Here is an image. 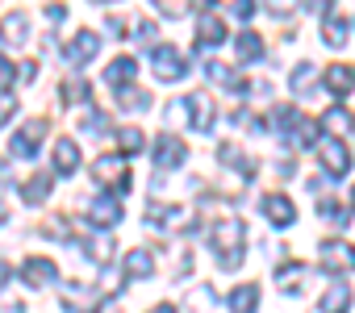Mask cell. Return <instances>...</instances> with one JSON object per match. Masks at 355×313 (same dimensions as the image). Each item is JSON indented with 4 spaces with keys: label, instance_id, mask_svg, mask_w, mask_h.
Here are the masks:
<instances>
[{
    "label": "cell",
    "instance_id": "obj_34",
    "mask_svg": "<svg viewBox=\"0 0 355 313\" xmlns=\"http://www.w3.org/2000/svg\"><path fill=\"white\" fill-rule=\"evenodd\" d=\"M117 142H121V154H138L146 138H142V129H138V125H125V129L117 134Z\"/></svg>",
    "mask_w": 355,
    "mask_h": 313
},
{
    "label": "cell",
    "instance_id": "obj_39",
    "mask_svg": "<svg viewBox=\"0 0 355 313\" xmlns=\"http://www.w3.org/2000/svg\"><path fill=\"white\" fill-rule=\"evenodd\" d=\"M268 9H272L276 17H288V13H297V9H301V0H268Z\"/></svg>",
    "mask_w": 355,
    "mask_h": 313
},
{
    "label": "cell",
    "instance_id": "obj_6",
    "mask_svg": "<svg viewBox=\"0 0 355 313\" xmlns=\"http://www.w3.org/2000/svg\"><path fill=\"white\" fill-rule=\"evenodd\" d=\"M318 259H322L326 271H355V247L343 242V238H326L322 251H318Z\"/></svg>",
    "mask_w": 355,
    "mask_h": 313
},
{
    "label": "cell",
    "instance_id": "obj_31",
    "mask_svg": "<svg viewBox=\"0 0 355 313\" xmlns=\"http://www.w3.org/2000/svg\"><path fill=\"white\" fill-rule=\"evenodd\" d=\"M301 280H305V263H297V259H293V263H284V267H280V276H276V284H280L284 292H288V288H301Z\"/></svg>",
    "mask_w": 355,
    "mask_h": 313
},
{
    "label": "cell",
    "instance_id": "obj_2",
    "mask_svg": "<svg viewBox=\"0 0 355 313\" xmlns=\"http://www.w3.org/2000/svg\"><path fill=\"white\" fill-rule=\"evenodd\" d=\"M92 180H101L109 193H130V184H134V176H130V168H125V154H101V159L92 163Z\"/></svg>",
    "mask_w": 355,
    "mask_h": 313
},
{
    "label": "cell",
    "instance_id": "obj_41",
    "mask_svg": "<svg viewBox=\"0 0 355 313\" xmlns=\"http://www.w3.org/2000/svg\"><path fill=\"white\" fill-rule=\"evenodd\" d=\"M239 21H251L255 17V0H234V9H230Z\"/></svg>",
    "mask_w": 355,
    "mask_h": 313
},
{
    "label": "cell",
    "instance_id": "obj_22",
    "mask_svg": "<svg viewBox=\"0 0 355 313\" xmlns=\"http://www.w3.org/2000/svg\"><path fill=\"white\" fill-rule=\"evenodd\" d=\"M301 121H305V117H301L293 105H276V109H272V125L280 129V138H284V142L297 134V125H301Z\"/></svg>",
    "mask_w": 355,
    "mask_h": 313
},
{
    "label": "cell",
    "instance_id": "obj_5",
    "mask_svg": "<svg viewBox=\"0 0 355 313\" xmlns=\"http://www.w3.org/2000/svg\"><path fill=\"white\" fill-rule=\"evenodd\" d=\"M150 226H163V230H197V213L180 209V205H150Z\"/></svg>",
    "mask_w": 355,
    "mask_h": 313
},
{
    "label": "cell",
    "instance_id": "obj_27",
    "mask_svg": "<svg viewBox=\"0 0 355 313\" xmlns=\"http://www.w3.org/2000/svg\"><path fill=\"white\" fill-rule=\"evenodd\" d=\"M234 51H239V59H243V63H255V59L263 55V42H259V34H255V30H243V34H239V42H234Z\"/></svg>",
    "mask_w": 355,
    "mask_h": 313
},
{
    "label": "cell",
    "instance_id": "obj_28",
    "mask_svg": "<svg viewBox=\"0 0 355 313\" xmlns=\"http://www.w3.org/2000/svg\"><path fill=\"white\" fill-rule=\"evenodd\" d=\"M117 105H121L125 113H142V109L150 105V96H146L142 88H134V84H125V88H117Z\"/></svg>",
    "mask_w": 355,
    "mask_h": 313
},
{
    "label": "cell",
    "instance_id": "obj_35",
    "mask_svg": "<svg viewBox=\"0 0 355 313\" xmlns=\"http://www.w3.org/2000/svg\"><path fill=\"white\" fill-rule=\"evenodd\" d=\"M80 125H84V134H109V117L96 113V109H88V117H84Z\"/></svg>",
    "mask_w": 355,
    "mask_h": 313
},
{
    "label": "cell",
    "instance_id": "obj_32",
    "mask_svg": "<svg viewBox=\"0 0 355 313\" xmlns=\"http://www.w3.org/2000/svg\"><path fill=\"white\" fill-rule=\"evenodd\" d=\"M313 75H318V67H313V63H297V71H293L288 88H293V92H309V88H313Z\"/></svg>",
    "mask_w": 355,
    "mask_h": 313
},
{
    "label": "cell",
    "instance_id": "obj_45",
    "mask_svg": "<svg viewBox=\"0 0 355 313\" xmlns=\"http://www.w3.org/2000/svg\"><path fill=\"white\" fill-rule=\"evenodd\" d=\"M17 75H21V80H34V75H38V63H26V67H21Z\"/></svg>",
    "mask_w": 355,
    "mask_h": 313
},
{
    "label": "cell",
    "instance_id": "obj_13",
    "mask_svg": "<svg viewBox=\"0 0 355 313\" xmlns=\"http://www.w3.org/2000/svg\"><path fill=\"white\" fill-rule=\"evenodd\" d=\"M21 280H30V284H38V288H42V284H55V280H59V263L34 255V259L21 263Z\"/></svg>",
    "mask_w": 355,
    "mask_h": 313
},
{
    "label": "cell",
    "instance_id": "obj_3",
    "mask_svg": "<svg viewBox=\"0 0 355 313\" xmlns=\"http://www.w3.org/2000/svg\"><path fill=\"white\" fill-rule=\"evenodd\" d=\"M150 67H155V80L159 84H175V80H184V71H189V59L175 51V46H150Z\"/></svg>",
    "mask_w": 355,
    "mask_h": 313
},
{
    "label": "cell",
    "instance_id": "obj_40",
    "mask_svg": "<svg viewBox=\"0 0 355 313\" xmlns=\"http://www.w3.org/2000/svg\"><path fill=\"white\" fill-rule=\"evenodd\" d=\"M13 113H17V96L13 92H0V125H5Z\"/></svg>",
    "mask_w": 355,
    "mask_h": 313
},
{
    "label": "cell",
    "instance_id": "obj_23",
    "mask_svg": "<svg viewBox=\"0 0 355 313\" xmlns=\"http://www.w3.org/2000/svg\"><path fill=\"white\" fill-rule=\"evenodd\" d=\"M63 305H67V313H92L96 309V296L84 292L80 284H63Z\"/></svg>",
    "mask_w": 355,
    "mask_h": 313
},
{
    "label": "cell",
    "instance_id": "obj_7",
    "mask_svg": "<svg viewBox=\"0 0 355 313\" xmlns=\"http://www.w3.org/2000/svg\"><path fill=\"white\" fill-rule=\"evenodd\" d=\"M189 159V146L175 138V134H163L155 142V172H171V168H180Z\"/></svg>",
    "mask_w": 355,
    "mask_h": 313
},
{
    "label": "cell",
    "instance_id": "obj_4",
    "mask_svg": "<svg viewBox=\"0 0 355 313\" xmlns=\"http://www.w3.org/2000/svg\"><path fill=\"white\" fill-rule=\"evenodd\" d=\"M46 117H30L17 134H13V142H9V154H13V159H34V154H38V142L46 138Z\"/></svg>",
    "mask_w": 355,
    "mask_h": 313
},
{
    "label": "cell",
    "instance_id": "obj_47",
    "mask_svg": "<svg viewBox=\"0 0 355 313\" xmlns=\"http://www.w3.org/2000/svg\"><path fill=\"white\" fill-rule=\"evenodd\" d=\"M150 313H175V305H155Z\"/></svg>",
    "mask_w": 355,
    "mask_h": 313
},
{
    "label": "cell",
    "instance_id": "obj_12",
    "mask_svg": "<svg viewBox=\"0 0 355 313\" xmlns=\"http://www.w3.org/2000/svg\"><path fill=\"white\" fill-rule=\"evenodd\" d=\"M26 38H30V21H26V13H5V21H0V46L17 51V46H26Z\"/></svg>",
    "mask_w": 355,
    "mask_h": 313
},
{
    "label": "cell",
    "instance_id": "obj_36",
    "mask_svg": "<svg viewBox=\"0 0 355 313\" xmlns=\"http://www.w3.org/2000/svg\"><path fill=\"white\" fill-rule=\"evenodd\" d=\"M88 255L105 267V263H113V242H109V238H101V242H92V247H88Z\"/></svg>",
    "mask_w": 355,
    "mask_h": 313
},
{
    "label": "cell",
    "instance_id": "obj_10",
    "mask_svg": "<svg viewBox=\"0 0 355 313\" xmlns=\"http://www.w3.org/2000/svg\"><path fill=\"white\" fill-rule=\"evenodd\" d=\"M96 51H101V34H92V30H80L76 38H71V46L63 51V59L67 63H88V59H96Z\"/></svg>",
    "mask_w": 355,
    "mask_h": 313
},
{
    "label": "cell",
    "instance_id": "obj_24",
    "mask_svg": "<svg viewBox=\"0 0 355 313\" xmlns=\"http://www.w3.org/2000/svg\"><path fill=\"white\" fill-rule=\"evenodd\" d=\"M205 71H209V80H214V84L230 88V92H247V80H243V75H239L234 67H226V63H209Z\"/></svg>",
    "mask_w": 355,
    "mask_h": 313
},
{
    "label": "cell",
    "instance_id": "obj_49",
    "mask_svg": "<svg viewBox=\"0 0 355 313\" xmlns=\"http://www.w3.org/2000/svg\"><path fill=\"white\" fill-rule=\"evenodd\" d=\"M0 222H5V205H0Z\"/></svg>",
    "mask_w": 355,
    "mask_h": 313
},
{
    "label": "cell",
    "instance_id": "obj_37",
    "mask_svg": "<svg viewBox=\"0 0 355 313\" xmlns=\"http://www.w3.org/2000/svg\"><path fill=\"white\" fill-rule=\"evenodd\" d=\"M155 5H159L167 17H184V13H189V0H155Z\"/></svg>",
    "mask_w": 355,
    "mask_h": 313
},
{
    "label": "cell",
    "instance_id": "obj_20",
    "mask_svg": "<svg viewBox=\"0 0 355 313\" xmlns=\"http://www.w3.org/2000/svg\"><path fill=\"white\" fill-rule=\"evenodd\" d=\"M322 125H326L334 138H347V134H355V117H351V109H343V105H330V109L322 113Z\"/></svg>",
    "mask_w": 355,
    "mask_h": 313
},
{
    "label": "cell",
    "instance_id": "obj_26",
    "mask_svg": "<svg viewBox=\"0 0 355 313\" xmlns=\"http://www.w3.org/2000/svg\"><path fill=\"white\" fill-rule=\"evenodd\" d=\"M51 197V176H30L26 184H21V201L26 205H42Z\"/></svg>",
    "mask_w": 355,
    "mask_h": 313
},
{
    "label": "cell",
    "instance_id": "obj_8",
    "mask_svg": "<svg viewBox=\"0 0 355 313\" xmlns=\"http://www.w3.org/2000/svg\"><path fill=\"white\" fill-rule=\"evenodd\" d=\"M189 109H193V113H189L193 129H197V134H209V129H214V121H218L214 96H209V92H193V96H189Z\"/></svg>",
    "mask_w": 355,
    "mask_h": 313
},
{
    "label": "cell",
    "instance_id": "obj_11",
    "mask_svg": "<svg viewBox=\"0 0 355 313\" xmlns=\"http://www.w3.org/2000/svg\"><path fill=\"white\" fill-rule=\"evenodd\" d=\"M88 222L92 226H117L121 222V201H117V193H105V197H96L92 201V209H88Z\"/></svg>",
    "mask_w": 355,
    "mask_h": 313
},
{
    "label": "cell",
    "instance_id": "obj_48",
    "mask_svg": "<svg viewBox=\"0 0 355 313\" xmlns=\"http://www.w3.org/2000/svg\"><path fill=\"white\" fill-rule=\"evenodd\" d=\"M197 5H201V13H214V0H197Z\"/></svg>",
    "mask_w": 355,
    "mask_h": 313
},
{
    "label": "cell",
    "instance_id": "obj_42",
    "mask_svg": "<svg viewBox=\"0 0 355 313\" xmlns=\"http://www.w3.org/2000/svg\"><path fill=\"white\" fill-rule=\"evenodd\" d=\"M46 21L63 26V21H67V5H46Z\"/></svg>",
    "mask_w": 355,
    "mask_h": 313
},
{
    "label": "cell",
    "instance_id": "obj_19",
    "mask_svg": "<svg viewBox=\"0 0 355 313\" xmlns=\"http://www.w3.org/2000/svg\"><path fill=\"white\" fill-rule=\"evenodd\" d=\"M197 42H201V46H222V42H226V26H222L218 13H201V21H197Z\"/></svg>",
    "mask_w": 355,
    "mask_h": 313
},
{
    "label": "cell",
    "instance_id": "obj_14",
    "mask_svg": "<svg viewBox=\"0 0 355 313\" xmlns=\"http://www.w3.org/2000/svg\"><path fill=\"white\" fill-rule=\"evenodd\" d=\"M134 75H138V59H130V55H117L109 67H105V84L117 92V88H125V84H134Z\"/></svg>",
    "mask_w": 355,
    "mask_h": 313
},
{
    "label": "cell",
    "instance_id": "obj_17",
    "mask_svg": "<svg viewBox=\"0 0 355 313\" xmlns=\"http://www.w3.org/2000/svg\"><path fill=\"white\" fill-rule=\"evenodd\" d=\"M263 213H268V222H272V226H293V217H297V209H293V201H288L284 193L263 197Z\"/></svg>",
    "mask_w": 355,
    "mask_h": 313
},
{
    "label": "cell",
    "instance_id": "obj_15",
    "mask_svg": "<svg viewBox=\"0 0 355 313\" xmlns=\"http://www.w3.org/2000/svg\"><path fill=\"white\" fill-rule=\"evenodd\" d=\"M155 276V255L150 247H134L125 255V280H150Z\"/></svg>",
    "mask_w": 355,
    "mask_h": 313
},
{
    "label": "cell",
    "instance_id": "obj_44",
    "mask_svg": "<svg viewBox=\"0 0 355 313\" xmlns=\"http://www.w3.org/2000/svg\"><path fill=\"white\" fill-rule=\"evenodd\" d=\"M138 38H142V42H155V38H159V30H155L150 21H142V26H138Z\"/></svg>",
    "mask_w": 355,
    "mask_h": 313
},
{
    "label": "cell",
    "instance_id": "obj_30",
    "mask_svg": "<svg viewBox=\"0 0 355 313\" xmlns=\"http://www.w3.org/2000/svg\"><path fill=\"white\" fill-rule=\"evenodd\" d=\"M218 159H222V163H230V168H239V172H243V180H247V176H255V163L247 159V154H239L234 146H222V150H218Z\"/></svg>",
    "mask_w": 355,
    "mask_h": 313
},
{
    "label": "cell",
    "instance_id": "obj_16",
    "mask_svg": "<svg viewBox=\"0 0 355 313\" xmlns=\"http://www.w3.org/2000/svg\"><path fill=\"white\" fill-rule=\"evenodd\" d=\"M51 163H55L59 176H71V172L80 168V146H76L71 138H59V146L51 150Z\"/></svg>",
    "mask_w": 355,
    "mask_h": 313
},
{
    "label": "cell",
    "instance_id": "obj_21",
    "mask_svg": "<svg viewBox=\"0 0 355 313\" xmlns=\"http://www.w3.org/2000/svg\"><path fill=\"white\" fill-rule=\"evenodd\" d=\"M351 309V284L334 280L326 292H322V313H347Z\"/></svg>",
    "mask_w": 355,
    "mask_h": 313
},
{
    "label": "cell",
    "instance_id": "obj_18",
    "mask_svg": "<svg viewBox=\"0 0 355 313\" xmlns=\"http://www.w3.org/2000/svg\"><path fill=\"white\" fill-rule=\"evenodd\" d=\"M326 88H330L334 96H351V92H355V67H351V63L326 67Z\"/></svg>",
    "mask_w": 355,
    "mask_h": 313
},
{
    "label": "cell",
    "instance_id": "obj_50",
    "mask_svg": "<svg viewBox=\"0 0 355 313\" xmlns=\"http://www.w3.org/2000/svg\"><path fill=\"white\" fill-rule=\"evenodd\" d=\"M351 201H355V197H351Z\"/></svg>",
    "mask_w": 355,
    "mask_h": 313
},
{
    "label": "cell",
    "instance_id": "obj_33",
    "mask_svg": "<svg viewBox=\"0 0 355 313\" xmlns=\"http://www.w3.org/2000/svg\"><path fill=\"white\" fill-rule=\"evenodd\" d=\"M88 96H92V84H88V80H67V84H63V105L88 100Z\"/></svg>",
    "mask_w": 355,
    "mask_h": 313
},
{
    "label": "cell",
    "instance_id": "obj_38",
    "mask_svg": "<svg viewBox=\"0 0 355 313\" xmlns=\"http://www.w3.org/2000/svg\"><path fill=\"white\" fill-rule=\"evenodd\" d=\"M322 217H330L334 226H347V222H351V217L343 213V205H334V201H322Z\"/></svg>",
    "mask_w": 355,
    "mask_h": 313
},
{
    "label": "cell",
    "instance_id": "obj_9",
    "mask_svg": "<svg viewBox=\"0 0 355 313\" xmlns=\"http://www.w3.org/2000/svg\"><path fill=\"white\" fill-rule=\"evenodd\" d=\"M322 168H326V176H347V168H351V154H347V146L338 142V138H326L322 142Z\"/></svg>",
    "mask_w": 355,
    "mask_h": 313
},
{
    "label": "cell",
    "instance_id": "obj_29",
    "mask_svg": "<svg viewBox=\"0 0 355 313\" xmlns=\"http://www.w3.org/2000/svg\"><path fill=\"white\" fill-rule=\"evenodd\" d=\"M322 38H326V46H343V42H347V21H343L338 13H330V17L322 21Z\"/></svg>",
    "mask_w": 355,
    "mask_h": 313
},
{
    "label": "cell",
    "instance_id": "obj_43",
    "mask_svg": "<svg viewBox=\"0 0 355 313\" xmlns=\"http://www.w3.org/2000/svg\"><path fill=\"white\" fill-rule=\"evenodd\" d=\"M13 80H17V71L5 63V55H0V88H5V84H13Z\"/></svg>",
    "mask_w": 355,
    "mask_h": 313
},
{
    "label": "cell",
    "instance_id": "obj_1",
    "mask_svg": "<svg viewBox=\"0 0 355 313\" xmlns=\"http://www.w3.org/2000/svg\"><path fill=\"white\" fill-rule=\"evenodd\" d=\"M209 238H214V247H218V263L234 271V267L243 263V222H239V217H222Z\"/></svg>",
    "mask_w": 355,
    "mask_h": 313
},
{
    "label": "cell",
    "instance_id": "obj_25",
    "mask_svg": "<svg viewBox=\"0 0 355 313\" xmlns=\"http://www.w3.org/2000/svg\"><path fill=\"white\" fill-rule=\"evenodd\" d=\"M259 305V284H239L230 292V313H255Z\"/></svg>",
    "mask_w": 355,
    "mask_h": 313
},
{
    "label": "cell",
    "instance_id": "obj_46",
    "mask_svg": "<svg viewBox=\"0 0 355 313\" xmlns=\"http://www.w3.org/2000/svg\"><path fill=\"white\" fill-rule=\"evenodd\" d=\"M5 284H9V263L0 259V288H5Z\"/></svg>",
    "mask_w": 355,
    "mask_h": 313
}]
</instances>
